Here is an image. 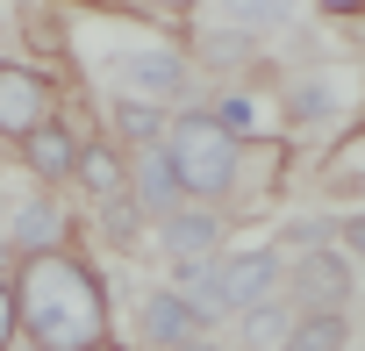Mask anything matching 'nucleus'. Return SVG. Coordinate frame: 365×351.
<instances>
[{
	"label": "nucleus",
	"mask_w": 365,
	"mask_h": 351,
	"mask_svg": "<svg viewBox=\"0 0 365 351\" xmlns=\"http://www.w3.org/2000/svg\"><path fill=\"white\" fill-rule=\"evenodd\" d=\"M15 301H22V337L43 351H86L108 337V287L79 251L15 258Z\"/></svg>",
	"instance_id": "obj_1"
},
{
	"label": "nucleus",
	"mask_w": 365,
	"mask_h": 351,
	"mask_svg": "<svg viewBox=\"0 0 365 351\" xmlns=\"http://www.w3.org/2000/svg\"><path fill=\"white\" fill-rule=\"evenodd\" d=\"M165 158L179 172V187H187V201H201V208L230 201L237 180H244V143L215 122V108H187L179 115L165 129Z\"/></svg>",
	"instance_id": "obj_2"
},
{
	"label": "nucleus",
	"mask_w": 365,
	"mask_h": 351,
	"mask_svg": "<svg viewBox=\"0 0 365 351\" xmlns=\"http://www.w3.org/2000/svg\"><path fill=\"white\" fill-rule=\"evenodd\" d=\"M51 101H58L51 72H36L22 58H0V143H22L29 129H43L51 122Z\"/></svg>",
	"instance_id": "obj_3"
},
{
	"label": "nucleus",
	"mask_w": 365,
	"mask_h": 351,
	"mask_svg": "<svg viewBox=\"0 0 365 351\" xmlns=\"http://www.w3.org/2000/svg\"><path fill=\"white\" fill-rule=\"evenodd\" d=\"M351 294H358V265H351L336 244L301 251V258L287 265V301H294V308H344Z\"/></svg>",
	"instance_id": "obj_4"
},
{
	"label": "nucleus",
	"mask_w": 365,
	"mask_h": 351,
	"mask_svg": "<svg viewBox=\"0 0 365 351\" xmlns=\"http://www.w3.org/2000/svg\"><path fill=\"white\" fill-rule=\"evenodd\" d=\"M187 86H194V65H187V51H172V44H143V51H129L122 58V93H136V101H187Z\"/></svg>",
	"instance_id": "obj_5"
},
{
	"label": "nucleus",
	"mask_w": 365,
	"mask_h": 351,
	"mask_svg": "<svg viewBox=\"0 0 365 351\" xmlns=\"http://www.w3.org/2000/svg\"><path fill=\"white\" fill-rule=\"evenodd\" d=\"M136 337H143L150 351H172V344H187V337H208V322L194 315V301L179 294V287H158V294H143V308H136Z\"/></svg>",
	"instance_id": "obj_6"
},
{
	"label": "nucleus",
	"mask_w": 365,
	"mask_h": 351,
	"mask_svg": "<svg viewBox=\"0 0 365 351\" xmlns=\"http://www.w3.org/2000/svg\"><path fill=\"white\" fill-rule=\"evenodd\" d=\"M129 194H136V208H143L150 223H165V215L187 208V187H179V172H172L165 143H150V151L129 158Z\"/></svg>",
	"instance_id": "obj_7"
},
{
	"label": "nucleus",
	"mask_w": 365,
	"mask_h": 351,
	"mask_svg": "<svg viewBox=\"0 0 365 351\" xmlns=\"http://www.w3.org/2000/svg\"><path fill=\"white\" fill-rule=\"evenodd\" d=\"M79 151H86V136H79V122H43V129H29L22 136V165L36 172L43 187H58V180H72L79 172Z\"/></svg>",
	"instance_id": "obj_8"
},
{
	"label": "nucleus",
	"mask_w": 365,
	"mask_h": 351,
	"mask_svg": "<svg viewBox=\"0 0 365 351\" xmlns=\"http://www.w3.org/2000/svg\"><path fill=\"white\" fill-rule=\"evenodd\" d=\"M65 208L51 201V194H29L22 208H15V223H8V251L15 258H36V251H65Z\"/></svg>",
	"instance_id": "obj_9"
},
{
	"label": "nucleus",
	"mask_w": 365,
	"mask_h": 351,
	"mask_svg": "<svg viewBox=\"0 0 365 351\" xmlns=\"http://www.w3.org/2000/svg\"><path fill=\"white\" fill-rule=\"evenodd\" d=\"M158 237H165V258H215L222 251V215L201 208V201H187L179 215L158 223Z\"/></svg>",
	"instance_id": "obj_10"
},
{
	"label": "nucleus",
	"mask_w": 365,
	"mask_h": 351,
	"mask_svg": "<svg viewBox=\"0 0 365 351\" xmlns=\"http://www.w3.org/2000/svg\"><path fill=\"white\" fill-rule=\"evenodd\" d=\"M279 351H351V315L344 308H301Z\"/></svg>",
	"instance_id": "obj_11"
},
{
	"label": "nucleus",
	"mask_w": 365,
	"mask_h": 351,
	"mask_svg": "<svg viewBox=\"0 0 365 351\" xmlns=\"http://www.w3.org/2000/svg\"><path fill=\"white\" fill-rule=\"evenodd\" d=\"M72 180L93 194V201H115V194H129V158L115 151V143H86L79 151V172Z\"/></svg>",
	"instance_id": "obj_12"
},
{
	"label": "nucleus",
	"mask_w": 365,
	"mask_h": 351,
	"mask_svg": "<svg viewBox=\"0 0 365 351\" xmlns=\"http://www.w3.org/2000/svg\"><path fill=\"white\" fill-rule=\"evenodd\" d=\"M108 122H115V136H122V151H150V143H165V115H158V101H136V93H122L115 108H108Z\"/></svg>",
	"instance_id": "obj_13"
},
{
	"label": "nucleus",
	"mask_w": 365,
	"mask_h": 351,
	"mask_svg": "<svg viewBox=\"0 0 365 351\" xmlns=\"http://www.w3.org/2000/svg\"><path fill=\"white\" fill-rule=\"evenodd\" d=\"M294 315H301V308H294L287 294H272V301H258V308L237 315V337H244L251 351H279V337L294 330Z\"/></svg>",
	"instance_id": "obj_14"
},
{
	"label": "nucleus",
	"mask_w": 365,
	"mask_h": 351,
	"mask_svg": "<svg viewBox=\"0 0 365 351\" xmlns=\"http://www.w3.org/2000/svg\"><path fill=\"white\" fill-rule=\"evenodd\" d=\"M215 15L244 36H265V29H287L301 15V0H215Z\"/></svg>",
	"instance_id": "obj_15"
},
{
	"label": "nucleus",
	"mask_w": 365,
	"mask_h": 351,
	"mask_svg": "<svg viewBox=\"0 0 365 351\" xmlns=\"http://www.w3.org/2000/svg\"><path fill=\"white\" fill-rule=\"evenodd\" d=\"M143 208H136V194H115V201H101V237L115 244V251H136V237H143Z\"/></svg>",
	"instance_id": "obj_16"
},
{
	"label": "nucleus",
	"mask_w": 365,
	"mask_h": 351,
	"mask_svg": "<svg viewBox=\"0 0 365 351\" xmlns=\"http://www.w3.org/2000/svg\"><path fill=\"white\" fill-rule=\"evenodd\" d=\"M15 337H22V301H15V280L0 273V351H8Z\"/></svg>",
	"instance_id": "obj_17"
},
{
	"label": "nucleus",
	"mask_w": 365,
	"mask_h": 351,
	"mask_svg": "<svg viewBox=\"0 0 365 351\" xmlns=\"http://www.w3.org/2000/svg\"><path fill=\"white\" fill-rule=\"evenodd\" d=\"M287 244H294V258H301V251H322V244H329V223H294Z\"/></svg>",
	"instance_id": "obj_18"
},
{
	"label": "nucleus",
	"mask_w": 365,
	"mask_h": 351,
	"mask_svg": "<svg viewBox=\"0 0 365 351\" xmlns=\"http://www.w3.org/2000/svg\"><path fill=\"white\" fill-rule=\"evenodd\" d=\"M336 237H344V258H351V265L365 273V208H358V215H351V223H344Z\"/></svg>",
	"instance_id": "obj_19"
},
{
	"label": "nucleus",
	"mask_w": 365,
	"mask_h": 351,
	"mask_svg": "<svg viewBox=\"0 0 365 351\" xmlns=\"http://www.w3.org/2000/svg\"><path fill=\"white\" fill-rule=\"evenodd\" d=\"M329 15H365V0H322Z\"/></svg>",
	"instance_id": "obj_20"
},
{
	"label": "nucleus",
	"mask_w": 365,
	"mask_h": 351,
	"mask_svg": "<svg viewBox=\"0 0 365 351\" xmlns=\"http://www.w3.org/2000/svg\"><path fill=\"white\" fill-rule=\"evenodd\" d=\"M172 351H222L215 337H187V344H172Z\"/></svg>",
	"instance_id": "obj_21"
},
{
	"label": "nucleus",
	"mask_w": 365,
	"mask_h": 351,
	"mask_svg": "<svg viewBox=\"0 0 365 351\" xmlns=\"http://www.w3.org/2000/svg\"><path fill=\"white\" fill-rule=\"evenodd\" d=\"M86 351H129V344H115V337H101V344H86Z\"/></svg>",
	"instance_id": "obj_22"
},
{
	"label": "nucleus",
	"mask_w": 365,
	"mask_h": 351,
	"mask_svg": "<svg viewBox=\"0 0 365 351\" xmlns=\"http://www.w3.org/2000/svg\"><path fill=\"white\" fill-rule=\"evenodd\" d=\"M8 351H43V344H29V337H15V344H8Z\"/></svg>",
	"instance_id": "obj_23"
},
{
	"label": "nucleus",
	"mask_w": 365,
	"mask_h": 351,
	"mask_svg": "<svg viewBox=\"0 0 365 351\" xmlns=\"http://www.w3.org/2000/svg\"><path fill=\"white\" fill-rule=\"evenodd\" d=\"M0 22H8V8H0Z\"/></svg>",
	"instance_id": "obj_24"
},
{
	"label": "nucleus",
	"mask_w": 365,
	"mask_h": 351,
	"mask_svg": "<svg viewBox=\"0 0 365 351\" xmlns=\"http://www.w3.org/2000/svg\"><path fill=\"white\" fill-rule=\"evenodd\" d=\"M0 251H8V244H0Z\"/></svg>",
	"instance_id": "obj_25"
}]
</instances>
